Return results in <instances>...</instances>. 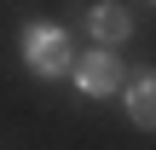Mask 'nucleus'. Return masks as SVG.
I'll list each match as a JSON object with an SVG mask.
<instances>
[{
  "mask_svg": "<svg viewBox=\"0 0 156 150\" xmlns=\"http://www.w3.org/2000/svg\"><path fill=\"white\" fill-rule=\"evenodd\" d=\"M75 87H81V92H93V98H110V92L122 87V64H116V52H110V46L87 52V58L75 64Z\"/></svg>",
  "mask_w": 156,
  "mask_h": 150,
  "instance_id": "nucleus-2",
  "label": "nucleus"
},
{
  "mask_svg": "<svg viewBox=\"0 0 156 150\" xmlns=\"http://www.w3.org/2000/svg\"><path fill=\"white\" fill-rule=\"evenodd\" d=\"M127 116H133L139 127H151V133H156V69H145V75L127 87Z\"/></svg>",
  "mask_w": 156,
  "mask_h": 150,
  "instance_id": "nucleus-4",
  "label": "nucleus"
},
{
  "mask_svg": "<svg viewBox=\"0 0 156 150\" xmlns=\"http://www.w3.org/2000/svg\"><path fill=\"white\" fill-rule=\"evenodd\" d=\"M23 64L35 69V75H64L69 69V40H64V29H52V23H29L23 29Z\"/></svg>",
  "mask_w": 156,
  "mask_h": 150,
  "instance_id": "nucleus-1",
  "label": "nucleus"
},
{
  "mask_svg": "<svg viewBox=\"0 0 156 150\" xmlns=\"http://www.w3.org/2000/svg\"><path fill=\"white\" fill-rule=\"evenodd\" d=\"M87 29L104 40V46H116L122 35H133V17H127V6H116V0H104V6H93L87 12Z\"/></svg>",
  "mask_w": 156,
  "mask_h": 150,
  "instance_id": "nucleus-3",
  "label": "nucleus"
}]
</instances>
